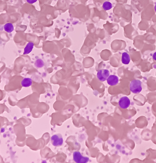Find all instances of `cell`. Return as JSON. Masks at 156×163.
I'll return each instance as SVG.
<instances>
[{
	"mask_svg": "<svg viewBox=\"0 0 156 163\" xmlns=\"http://www.w3.org/2000/svg\"><path fill=\"white\" fill-rule=\"evenodd\" d=\"M129 88L134 94H139L142 91V82L139 80H133L130 82Z\"/></svg>",
	"mask_w": 156,
	"mask_h": 163,
	"instance_id": "cell-1",
	"label": "cell"
},
{
	"mask_svg": "<svg viewBox=\"0 0 156 163\" xmlns=\"http://www.w3.org/2000/svg\"><path fill=\"white\" fill-rule=\"evenodd\" d=\"M73 160L77 163H86L88 162L89 158L82 155L79 151H75L73 153Z\"/></svg>",
	"mask_w": 156,
	"mask_h": 163,
	"instance_id": "cell-2",
	"label": "cell"
},
{
	"mask_svg": "<svg viewBox=\"0 0 156 163\" xmlns=\"http://www.w3.org/2000/svg\"><path fill=\"white\" fill-rule=\"evenodd\" d=\"M51 141L54 146H60L63 144V137L60 134L52 136L51 138Z\"/></svg>",
	"mask_w": 156,
	"mask_h": 163,
	"instance_id": "cell-3",
	"label": "cell"
},
{
	"mask_svg": "<svg viewBox=\"0 0 156 163\" xmlns=\"http://www.w3.org/2000/svg\"><path fill=\"white\" fill-rule=\"evenodd\" d=\"M109 72L106 69H101L97 72V77L101 81H106L109 76Z\"/></svg>",
	"mask_w": 156,
	"mask_h": 163,
	"instance_id": "cell-4",
	"label": "cell"
},
{
	"mask_svg": "<svg viewBox=\"0 0 156 163\" xmlns=\"http://www.w3.org/2000/svg\"><path fill=\"white\" fill-rule=\"evenodd\" d=\"M130 105H131V101L127 96H123L119 101V105L120 108L122 109H125L128 108Z\"/></svg>",
	"mask_w": 156,
	"mask_h": 163,
	"instance_id": "cell-5",
	"label": "cell"
},
{
	"mask_svg": "<svg viewBox=\"0 0 156 163\" xmlns=\"http://www.w3.org/2000/svg\"><path fill=\"white\" fill-rule=\"evenodd\" d=\"M107 83L110 86H115L118 83L119 78L116 75H109L107 78Z\"/></svg>",
	"mask_w": 156,
	"mask_h": 163,
	"instance_id": "cell-6",
	"label": "cell"
},
{
	"mask_svg": "<svg viewBox=\"0 0 156 163\" xmlns=\"http://www.w3.org/2000/svg\"><path fill=\"white\" fill-rule=\"evenodd\" d=\"M131 61V58L129 54L127 53H123L122 56V62L123 64L128 65L129 64Z\"/></svg>",
	"mask_w": 156,
	"mask_h": 163,
	"instance_id": "cell-7",
	"label": "cell"
},
{
	"mask_svg": "<svg viewBox=\"0 0 156 163\" xmlns=\"http://www.w3.org/2000/svg\"><path fill=\"white\" fill-rule=\"evenodd\" d=\"M34 44L33 42H29L26 46L24 49V54H27L30 53L32 51L33 48H34Z\"/></svg>",
	"mask_w": 156,
	"mask_h": 163,
	"instance_id": "cell-8",
	"label": "cell"
},
{
	"mask_svg": "<svg viewBox=\"0 0 156 163\" xmlns=\"http://www.w3.org/2000/svg\"><path fill=\"white\" fill-rule=\"evenodd\" d=\"M32 84V80L30 78H25L21 81V85L24 87H28Z\"/></svg>",
	"mask_w": 156,
	"mask_h": 163,
	"instance_id": "cell-9",
	"label": "cell"
},
{
	"mask_svg": "<svg viewBox=\"0 0 156 163\" xmlns=\"http://www.w3.org/2000/svg\"><path fill=\"white\" fill-rule=\"evenodd\" d=\"M4 31H6V32H8V33H11L14 30L13 25L10 23H8L7 24H6L4 26Z\"/></svg>",
	"mask_w": 156,
	"mask_h": 163,
	"instance_id": "cell-10",
	"label": "cell"
},
{
	"mask_svg": "<svg viewBox=\"0 0 156 163\" xmlns=\"http://www.w3.org/2000/svg\"><path fill=\"white\" fill-rule=\"evenodd\" d=\"M103 7L104 10H109L112 9V5L111 3H110L109 1H105L103 4Z\"/></svg>",
	"mask_w": 156,
	"mask_h": 163,
	"instance_id": "cell-11",
	"label": "cell"
},
{
	"mask_svg": "<svg viewBox=\"0 0 156 163\" xmlns=\"http://www.w3.org/2000/svg\"><path fill=\"white\" fill-rule=\"evenodd\" d=\"M35 65L38 68H41L44 66V62L41 59H38L35 61Z\"/></svg>",
	"mask_w": 156,
	"mask_h": 163,
	"instance_id": "cell-12",
	"label": "cell"
},
{
	"mask_svg": "<svg viewBox=\"0 0 156 163\" xmlns=\"http://www.w3.org/2000/svg\"><path fill=\"white\" fill-rule=\"evenodd\" d=\"M38 0H27V1L30 4H33L35 3Z\"/></svg>",
	"mask_w": 156,
	"mask_h": 163,
	"instance_id": "cell-13",
	"label": "cell"
},
{
	"mask_svg": "<svg viewBox=\"0 0 156 163\" xmlns=\"http://www.w3.org/2000/svg\"><path fill=\"white\" fill-rule=\"evenodd\" d=\"M153 58L156 61V52L154 53L153 55Z\"/></svg>",
	"mask_w": 156,
	"mask_h": 163,
	"instance_id": "cell-14",
	"label": "cell"
},
{
	"mask_svg": "<svg viewBox=\"0 0 156 163\" xmlns=\"http://www.w3.org/2000/svg\"><path fill=\"white\" fill-rule=\"evenodd\" d=\"M154 9H155V11H156V4L155 5V7H154Z\"/></svg>",
	"mask_w": 156,
	"mask_h": 163,
	"instance_id": "cell-15",
	"label": "cell"
}]
</instances>
